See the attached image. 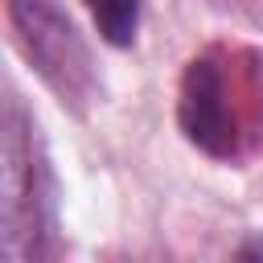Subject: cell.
<instances>
[{
    "instance_id": "1",
    "label": "cell",
    "mask_w": 263,
    "mask_h": 263,
    "mask_svg": "<svg viewBox=\"0 0 263 263\" xmlns=\"http://www.w3.org/2000/svg\"><path fill=\"white\" fill-rule=\"evenodd\" d=\"M0 251L8 263H33L53 251V185L37 123L16 99L4 103V181H0Z\"/></svg>"
},
{
    "instance_id": "2",
    "label": "cell",
    "mask_w": 263,
    "mask_h": 263,
    "mask_svg": "<svg viewBox=\"0 0 263 263\" xmlns=\"http://www.w3.org/2000/svg\"><path fill=\"white\" fill-rule=\"evenodd\" d=\"M8 21L21 49L37 66V74L62 95V103L66 99L82 103L95 86V74H90V53L74 33V25L49 0H8Z\"/></svg>"
},
{
    "instance_id": "3",
    "label": "cell",
    "mask_w": 263,
    "mask_h": 263,
    "mask_svg": "<svg viewBox=\"0 0 263 263\" xmlns=\"http://www.w3.org/2000/svg\"><path fill=\"white\" fill-rule=\"evenodd\" d=\"M181 132L210 156H234L238 148V115L230 107V90L222 70L210 58H193L181 78Z\"/></svg>"
},
{
    "instance_id": "4",
    "label": "cell",
    "mask_w": 263,
    "mask_h": 263,
    "mask_svg": "<svg viewBox=\"0 0 263 263\" xmlns=\"http://www.w3.org/2000/svg\"><path fill=\"white\" fill-rule=\"evenodd\" d=\"M95 29L107 45H132L140 29V0H86Z\"/></svg>"
}]
</instances>
